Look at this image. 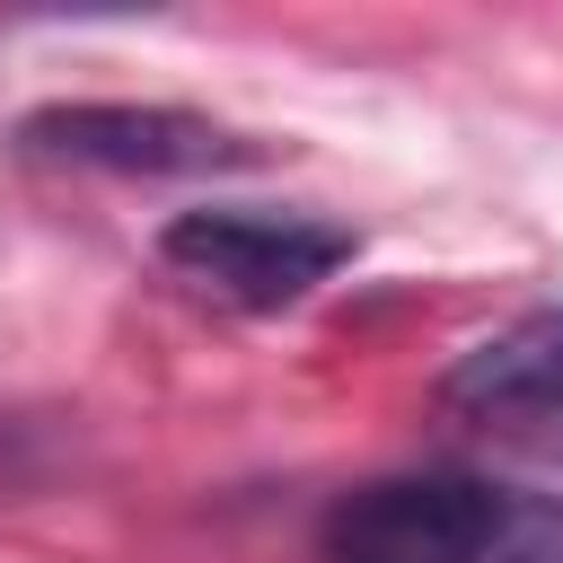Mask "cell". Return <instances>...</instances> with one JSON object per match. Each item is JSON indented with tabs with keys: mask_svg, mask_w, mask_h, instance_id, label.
<instances>
[{
	"mask_svg": "<svg viewBox=\"0 0 563 563\" xmlns=\"http://www.w3.org/2000/svg\"><path fill=\"white\" fill-rule=\"evenodd\" d=\"M484 563H563V510L519 493L510 519H501V537L484 545Z\"/></svg>",
	"mask_w": 563,
	"mask_h": 563,
	"instance_id": "5b68a950",
	"label": "cell"
},
{
	"mask_svg": "<svg viewBox=\"0 0 563 563\" xmlns=\"http://www.w3.org/2000/svg\"><path fill=\"white\" fill-rule=\"evenodd\" d=\"M18 141L35 158H70V167H114V176H211V167H246L255 150L185 106H44L18 123Z\"/></svg>",
	"mask_w": 563,
	"mask_h": 563,
	"instance_id": "3957f363",
	"label": "cell"
},
{
	"mask_svg": "<svg viewBox=\"0 0 563 563\" xmlns=\"http://www.w3.org/2000/svg\"><path fill=\"white\" fill-rule=\"evenodd\" d=\"M519 493L431 466V475H378L325 510V563H484Z\"/></svg>",
	"mask_w": 563,
	"mask_h": 563,
	"instance_id": "7a4b0ae2",
	"label": "cell"
},
{
	"mask_svg": "<svg viewBox=\"0 0 563 563\" xmlns=\"http://www.w3.org/2000/svg\"><path fill=\"white\" fill-rule=\"evenodd\" d=\"M158 255H167L194 290L273 317V308H299L317 282H334V273L361 255V238H352L343 220H317V211L211 202V211H176V220L158 229Z\"/></svg>",
	"mask_w": 563,
	"mask_h": 563,
	"instance_id": "6da1fadb",
	"label": "cell"
},
{
	"mask_svg": "<svg viewBox=\"0 0 563 563\" xmlns=\"http://www.w3.org/2000/svg\"><path fill=\"white\" fill-rule=\"evenodd\" d=\"M440 405L484 431H510V440H563V299L528 308L501 334H484L475 352H457L440 378Z\"/></svg>",
	"mask_w": 563,
	"mask_h": 563,
	"instance_id": "277c9868",
	"label": "cell"
}]
</instances>
